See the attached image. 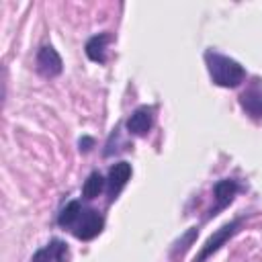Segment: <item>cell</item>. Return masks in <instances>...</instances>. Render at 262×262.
I'll return each mask as SVG.
<instances>
[{"instance_id":"9","label":"cell","mask_w":262,"mask_h":262,"mask_svg":"<svg viewBox=\"0 0 262 262\" xmlns=\"http://www.w3.org/2000/svg\"><path fill=\"white\" fill-rule=\"evenodd\" d=\"M111 39H113L111 33H98V35L90 37L86 41V47H84L88 59H92L96 63H104L106 61V45Z\"/></svg>"},{"instance_id":"11","label":"cell","mask_w":262,"mask_h":262,"mask_svg":"<svg viewBox=\"0 0 262 262\" xmlns=\"http://www.w3.org/2000/svg\"><path fill=\"white\" fill-rule=\"evenodd\" d=\"M82 209H84V207H82L80 201H70V203L59 211V215H57V225H59V227H66V229H72L74 223L78 221Z\"/></svg>"},{"instance_id":"4","label":"cell","mask_w":262,"mask_h":262,"mask_svg":"<svg viewBox=\"0 0 262 262\" xmlns=\"http://www.w3.org/2000/svg\"><path fill=\"white\" fill-rule=\"evenodd\" d=\"M239 106L252 121L262 123V82L258 78L252 80L239 94Z\"/></svg>"},{"instance_id":"6","label":"cell","mask_w":262,"mask_h":262,"mask_svg":"<svg viewBox=\"0 0 262 262\" xmlns=\"http://www.w3.org/2000/svg\"><path fill=\"white\" fill-rule=\"evenodd\" d=\"M151 125H154V108L147 106V104L137 106L129 115V119H127V131L131 135H137V137L147 135L149 129H151Z\"/></svg>"},{"instance_id":"2","label":"cell","mask_w":262,"mask_h":262,"mask_svg":"<svg viewBox=\"0 0 262 262\" xmlns=\"http://www.w3.org/2000/svg\"><path fill=\"white\" fill-rule=\"evenodd\" d=\"M104 227V219L102 215L96 211V209H90V207H84L78 221L74 223V227L70 229L74 233V237L82 239V242H88V239H94Z\"/></svg>"},{"instance_id":"7","label":"cell","mask_w":262,"mask_h":262,"mask_svg":"<svg viewBox=\"0 0 262 262\" xmlns=\"http://www.w3.org/2000/svg\"><path fill=\"white\" fill-rule=\"evenodd\" d=\"M131 164L129 162H117L111 166L108 170V176H106V188H108V196L111 201L117 199V194L123 190V186L129 182L131 178Z\"/></svg>"},{"instance_id":"13","label":"cell","mask_w":262,"mask_h":262,"mask_svg":"<svg viewBox=\"0 0 262 262\" xmlns=\"http://www.w3.org/2000/svg\"><path fill=\"white\" fill-rule=\"evenodd\" d=\"M31 262H55V260H53V256H51L49 248H41V250H37V252L33 254Z\"/></svg>"},{"instance_id":"12","label":"cell","mask_w":262,"mask_h":262,"mask_svg":"<svg viewBox=\"0 0 262 262\" xmlns=\"http://www.w3.org/2000/svg\"><path fill=\"white\" fill-rule=\"evenodd\" d=\"M47 248H49L55 262H68V246L61 239H51Z\"/></svg>"},{"instance_id":"5","label":"cell","mask_w":262,"mask_h":262,"mask_svg":"<svg viewBox=\"0 0 262 262\" xmlns=\"http://www.w3.org/2000/svg\"><path fill=\"white\" fill-rule=\"evenodd\" d=\"M37 72L43 76V78H55L61 74L63 70V61H61V55L55 51V47L51 45H43L39 51H37Z\"/></svg>"},{"instance_id":"8","label":"cell","mask_w":262,"mask_h":262,"mask_svg":"<svg viewBox=\"0 0 262 262\" xmlns=\"http://www.w3.org/2000/svg\"><path fill=\"white\" fill-rule=\"evenodd\" d=\"M237 190H239V184H237L233 178H223V180H219V182L213 186L215 207L211 209L209 215H217L221 209H225V207L233 201V196L237 194Z\"/></svg>"},{"instance_id":"14","label":"cell","mask_w":262,"mask_h":262,"mask_svg":"<svg viewBox=\"0 0 262 262\" xmlns=\"http://www.w3.org/2000/svg\"><path fill=\"white\" fill-rule=\"evenodd\" d=\"M94 145V139L92 137H82L80 139V151H90Z\"/></svg>"},{"instance_id":"3","label":"cell","mask_w":262,"mask_h":262,"mask_svg":"<svg viewBox=\"0 0 262 262\" xmlns=\"http://www.w3.org/2000/svg\"><path fill=\"white\" fill-rule=\"evenodd\" d=\"M242 219H233V221H229V223H225L223 227H219L207 242H205V246L201 248V252L196 254V258H194V262H205L211 254H215L231 235H235L237 231H239V227H242Z\"/></svg>"},{"instance_id":"1","label":"cell","mask_w":262,"mask_h":262,"mask_svg":"<svg viewBox=\"0 0 262 262\" xmlns=\"http://www.w3.org/2000/svg\"><path fill=\"white\" fill-rule=\"evenodd\" d=\"M203 57H205V66L209 70L213 84H217L221 88H237L246 80L244 66L239 61H235L233 57H227L213 49H207Z\"/></svg>"},{"instance_id":"10","label":"cell","mask_w":262,"mask_h":262,"mask_svg":"<svg viewBox=\"0 0 262 262\" xmlns=\"http://www.w3.org/2000/svg\"><path fill=\"white\" fill-rule=\"evenodd\" d=\"M104 186H106V178L100 172H92L84 180V184H82V196L88 199V201H92V199H96L104 190Z\"/></svg>"}]
</instances>
